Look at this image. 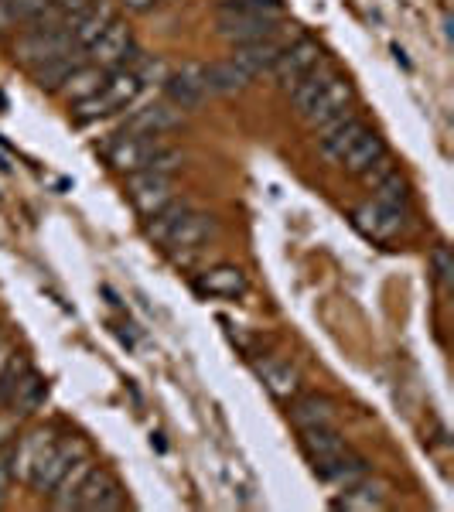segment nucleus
I'll use <instances>...</instances> for the list:
<instances>
[{"mask_svg":"<svg viewBox=\"0 0 454 512\" xmlns=\"http://www.w3.org/2000/svg\"><path fill=\"white\" fill-rule=\"evenodd\" d=\"M287 24L284 18H263L253 14L246 7H239L236 0H222L216 11V35L229 45H246V41H263V38H277Z\"/></svg>","mask_w":454,"mask_h":512,"instance_id":"nucleus-1","label":"nucleus"},{"mask_svg":"<svg viewBox=\"0 0 454 512\" xmlns=\"http://www.w3.org/2000/svg\"><path fill=\"white\" fill-rule=\"evenodd\" d=\"M14 62L24 69H38V65L59 59L65 52H76V41L65 28H24L14 41Z\"/></svg>","mask_w":454,"mask_h":512,"instance_id":"nucleus-2","label":"nucleus"},{"mask_svg":"<svg viewBox=\"0 0 454 512\" xmlns=\"http://www.w3.org/2000/svg\"><path fill=\"white\" fill-rule=\"evenodd\" d=\"M219 236V219L212 212H198V209H188L185 216L178 219V226L171 229L168 239H164V250L175 263H181L185 256H195L198 250L212 243Z\"/></svg>","mask_w":454,"mask_h":512,"instance_id":"nucleus-3","label":"nucleus"},{"mask_svg":"<svg viewBox=\"0 0 454 512\" xmlns=\"http://www.w3.org/2000/svg\"><path fill=\"white\" fill-rule=\"evenodd\" d=\"M164 147L161 137H144V134H127L123 130L120 137H113L110 144H106V164H110L117 175H137V171H147L154 161V154H158Z\"/></svg>","mask_w":454,"mask_h":512,"instance_id":"nucleus-4","label":"nucleus"},{"mask_svg":"<svg viewBox=\"0 0 454 512\" xmlns=\"http://www.w3.org/2000/svg\"><path fill=\"white\" fill-rule=\"evenodd\" d=\"M137 52L140 48H137L134 28H130L123 18H117L110 28L103 31V35L93 41V45L86 48V59L93 65H99V69L110 72V69H127Z\"/></svg>","mask_w":454,"mask_h":512,"instance_id":"nucleus-5","label":"nucleus"},{"mask_svg":"<svg viewBox=\"0 0 454 512\" xmlns=\"http://www.w3.org/2000/svg\"><path fill=\"white\" fill-rule=\"evenodd\" d=\"M82 454H89V448H86V441H79V437H65V441H55L52 448H48L45 458H41L38 465H35V472L28 475V489L45 499V495L52 492L55 485H59V478L69 472L72 461L82 458Z\"/></svg>","mask_w":454,"mask_h":512,"instance_id":"nucleus-6","label":"nucleus"},{"mask_svg":"<svg viewBox=\"0 0 454 512\" xmlns=\"http://www.w3.org/2000/svg\"><path fill=\"white\" fill-rule=\"evenodd\" d=\"M325 59V52H321V45L315 38L301 35L297 41H291V45L280 52V59L274 62V69H270V76H274L277 89L280 93H291V89L301 82L304 76H308L315 65Z\"/></svg>","mask_w":454,"mask_h":512,"instance_id":"nucleus-7","label":"nucleus"},{"mask_svg":"<svg viewBox=\"0 0 454 512\" xmlns=\"http://www.w3.org/2000/svg\"><path fill=\"white\" fill-rule=\"evenodd\" d=\"M127 198L140 216L151 219L154 212L171 202V198H178L175 175H161V171H151V168L137 171V175H127Z\"/></svg>","mask_w":454,"mask_h":512,"instance_id":"nucleus-8","label":"nucleus"},{"mask_svg":"<svg viewBox=\"0 0 454 512\" xmlns=\"http://www.w3.org/2000/svg\"><path fill=\"white\" fill-rule=\"evenodd\" d=\"M127 506H130L127 489H123L120 478L110 468H93L76 495V509L82 512H117Z\"/></svg>","mask_w":454,"mask_h":512,"instance_id":"nucleus-9","label":"nucleus"},{"mask_svg":"<svg viewBox=\"0 0 454 512\" xmlns=\"http://www.w3.org/2000/svg\"><path fill=\"white\" fill-rule=\"evenodd\" d=\"M352 103H356V86H352V82L345 79V76H335L325 86V93H321L315 103H311V110L304 113L301 123L311 130V134H318V130L328 127L332 120L345 117V113L352 110Z\"/></svg>","mask_w":454,"mask_h":512,"instance_id":"nucleus-10","label":"nucleus"},{"mask_svg":"<svg viewBox=\"0 0 454 512\" xmlns=\"http://www.w3.org/2000/svg\"><path fill=\"white\" fill-rule=\"evenodd\" d=\"M161 89H164V99H168L171 106H178L181 113H195L209 103V89H205L202 65H195V62H185L178 72L171 69V76L164 79Z\"/></svg>","mask_w":454,"mask_h":512,"instance_id":"nucleus-11","label":"nucleus"},{"mask_svg":"<svg viewBox=\"0 0 454 512\" xmlns=\"http://www.w3.org/2000/svg\"><path fill=\"white\" fill-rule=\"evenodd\" d=\"M352 226L359 229L366 239H373V243H390L403 233V226H407V212L400 209H390V205H379V202H362L352 209Z\"/></svg>","mask_w":454,"mask_h":512,"instance_id":"nucleus-12","label":"nucleus"},{"mask_svg":"<svg viewBox=\"0 0 454 512\" xmlns=\"http://www.w3.org/2000/svg\"><path fill=\"white\" fill-rule=\"evenodd\" d=\"M181 127H185V113H181L178 106H171L168 99H154V103L140 106V110L130 113L127 123H123L127 134H144V137H164Z\"/></svg>","mask_w":454,"mask_h":512,"instance_id":"nucleus-13","label":"nucleus"},{"mask_svg":"<svg viewBox=\"0 0 454 512\" xmlns=\"http://www.w3.org/2000/svg\"><path fill=\"white\" fill-rule=\"evenodd\" d=\"M366 127H369V123L362 120L356 110H349L345 117H338V120L328 123V127L318 130V154L328 164H338L345 154H349V147L356 144L362 134H366Z\"/></svg>","mask_w":454,"mask_h":512,"instance_id":"nucleus-14","label":"nucleus"},{"mask_svg":"<svg viewBox=\"0 0 454 512\" xmlns=\"http://www.w3.org/2000/svg\"><path fill=\"white\" fill-rule=\"evenodd\" d=\"M120 18V7L117 0H89L86 7H82L79 14H72L69 21V35L72 41H76V48H82L86 52L93 41L103 35L106 28H110L113 21Z\"/></svg>","mask_w":454,"mask_h":512,"instance_id":"nucleus-15","label":"nucleus"},{"mask_svg":"<svg viewBox=\"0 0 454 512\" xmlns=\"http://www.w3.org/2000/svg\"><path fill=\"white\" fill-rule=\"evenodd\" d=\"M55 441H59V437H55L52 427H35V431L14 437V451H11V458H7L14 482L28 485V475L35 472V465H38L41 458H45L48 448H52Z\"/></svg>","mask_w":454,"mask_h":512,"instance_id":"nucleus-16","label":"nucleus"},{"mask_svg":"<svg viewBox=\"0 0 454 512\" xmlns=\"http://www.w3.org/2000/svg\"><path fill=\"white\" fill-rule=\"evenodd\" d=\"M287 417L297 431L308 427H338V403L325 393H297L287 400Z\"/></svg>","mask_w":454,"mask_h":512,"instance_id":"nucleus-17","label":"nucleus"},{"mask_svg":"<svg viewBox=\"0 0 454 512\" xmlns=\"http://www.w3.org/2000/svg\"><path fill=\"white\" fill-rule=\"evenodd\" d=\"M195 291L209 297H243L250 291V280H246V270L236 267V263H216V267L202 270L195 277Z\"/></svg>","mask_w":454,"mask_h":512,"instance_id":"nucleus-18","label":"nucleus"},{"mask_svg":"<svg viewBox=\"0 0 454 512\" xmlns=\"http://www.w3.org/2000/svg\"><path fill=\"white\" fill-rule=\"evenodd\" d=\"M297 434H301L304 458L311 461V468H315V472L321 465H328V461H335L338 454H345L352 448V444L338 434V427H308V431H297Z\"/></svg>","mask_w":454,"mask_h":512,"instance_id":"nucleus-19","label":"nucleus"},{"mask_svg":"<svg viewBox=\"0 0 454 512\" xmlns=\"http://www.w3.org/2000/svg\"><path fill=\"white\" fill-rule=\"evenodd\" d=\"M253 366H257V376L263 379V386H267V393L274 396V400L287 403L301 393V369H297L294 362H287V359H263L260 362L257 359Z\"/></svg>","mask_w":454,"mask_h":512,"instance_id":"nucleus-20","label":"nucleus"},{"mask_svg":"<svg viewBox=\"0 0 454 512\" xmlns=\"http://www.w3.org/2000/svg\"><path fill=\"white\" fill-rule=\"evenodd\" d=\"M287 45H280L277 38H263V41H246V45H233V52H229V62H236L239 69L246 72L250 79L263 76V72L274 69V62L280 59V52H284Z\"/></svg>","mask_w":454,"mask_h":512,"instance_id":"nucleus-21","label":"nucleus"},{"mask_svg":"<svg viewBox=\"0 0 454 512\" xmlns=\"http://www.w3.org/2000/svg\"><path fill=\"white\" fill-rule=\"evenodd\" d=\"M335 509H352V512H379L390 506V485L379 482V478L366 475L362 482H356L352 489H342V495L332 502Z\"/></svg>","mask_w":454,"mask_h":512,"instance_id":"nucleus-22","label":"nucleus"},{"mask_svg":"<svg viewBox=\"0 0 454 512\" xmlns=\"http://www.w3.org/2000/svg\"><path fill=\"white\" fill-rule=\"evenodd\" d=\"M96 468V461H93V454H82V458H76L69 465V472H65L62 478H59V485H55L52 492L45 495L48 499V506L52 509H59V512H72L76 509V495H79V489H82V482L89 478V472Z\"/></svg>","mask_w":454,"mask_h":512,"instance_id":"nucleus-23","label":"nucleus"},{"mask_svg":"<svg viewBox=\"0 0 454 512\" xmlns=\"http://www.w3.org/2000/svg\"><path fill=\"white\" fill-rule=\"evenodd\" d=\"M45 396H48V383L41 379V373L35 366L24 373L18 383H14V390L7 393V400H4V407L11 410V414H18L21 420L28 417V414H35V410L45 403Z\"/></svg>","mask_w":454,"mask_h":512,"instance_id":"nucleus-24","label":"nucleus"},{"mask_svg":"<svg viewBox=\"0 0 454 512\" xmlns=\"http://www.w3.org/2000/svg\"><path fill=\"white\" fill-rule=\"evenodd\" d=\"M383 154H390V151H386V140L379 137L373 127H366V134H362L356 144L349 147V154L338 161V168H342L345 175H352V178H362L379 158H383Z\"/></svg>","mask_w":454,"mask_h":512,"instance_id":"nucleus-25","label":"nucleus"},{"mask_svg":"<svg viewBox=\"0 0 454 512\" xmlns=\"http://www.w3.org/2000/svg\"><path fill=\"white\" fill-rule=\"evenodd\" d=\"M366 475H373V468H369V461L362 458V454L352 451V448L345 451V454H338L335 461H328V465L318 468L321 482L335 485V489H352V485L362 482Z\"/></svg>","mask_w":454,"mask_h":512,"instance_id":"nucleus-26","label":"nucleus"},{"mask_svg":"<svg viewBox=\"0 0 454 512\" xmlns=\"http://www.w3.org/2000/svg\"><path fill=\"white\" fill-rule=\"evenodd\" d=\"M202 76H205L209 96H236V93H243V89H250V82H253L236 62H229V59L202 65Z\"/></svg>","mask_w":454,"mask_h":512,"instance_id":"nucleus-27","label":"nucleus"},{"mask_svg":"<svg viewBox=\"0 0 454 512\" xmlns=\"http://www.w3.org/2000/svg\"><path fill=\"white\" fill-rule=\"evenodd\" d=\"M86 62V52L82 48H76V52H65L59 55V59L38 65V69H31V79H35V86L41 89V93L55 96L62 89V82L72 76V69H79V65Z\"/></svg>","mask_w":454,"mask_h":512,"instance_id":"nucleus-28","label":"nucleus"},{"mask_svg":"<svg viewBox=\"0 0 454 512\" xmlns=\"http://www.w3.org/2000/svg\"><path fill=\"white\" fill-rule=\"evenodd\" d=\"M338 76L335 72V65L332 62H325L321 59L315 69L308 72V76H304L301 82H297V86L291 89V103H294V113H297V120L304 117V113L311 110V103H315V99L325 93V86L328 82H332Z\"/></svg>","mask_w":454,"mask_h":512,"instance_id":"nucleus-29","label":"nucleus"},{"mask_svg":"<svg viewBox=\"0 0 454 512\" xmlns=\"http://www.w3.org/2000/svg\"><path fill=\"white\" fill-rule=\"evenodd\" d=\"M103 79H106V69H99V65L93 62H82L79 69H72V76L62 82V89L55 96H62L65 103H82V99H89V96H96L99 89H103Z\"/></svg>","mask_w":454,"mask_h":512,"instance_id":"nucleus-30","label":"nucleus"},{"mask_svg":"<svg viewBox=\"0 0 454 512\" xmlns=\"http://www.w3.org/2000/svg\"><path fill=\"white\" fill-rule=\"evenodd\" d=\"M140 89H144V86H140V79L134 76V69H110V72H106V79H103V93H106V99H110L117 113L137 103Z\"/></svg>","mask_w":454,"mask_h":512,"instance_id":"nucleus-31","label":"nucleus"},{"mask_svg":"<svg viewBox=\"0 0 454 512\" xmlns=\"http://www.w3.org/2000/svg\"><path fill=\"white\" fill-rule=\"evenodd\" d=\"M373 202L407 212V205H410V181L403 178L400 168H393L383 181H376V185H373Z\"/></svg>","mask_w":454,"mask_h":512,"instance_id":"nucleus-32","label":"nucleus"},{"mask_svg":"<svg viewBox=\"0 0 454 512\" xmlns=\"http://www.w3.org/2000/svg\"><path fill=\"white\" fill-rule=\"evenodd\" d=\"M188 209H192V205H188L185 198H171V202L164 205V209H158V212H154L151 219L144 222V233H147V239H154V243L161 246L164 239H168V233H171V229L178 226V219L185 216Z\"/></svg>","mask_w":454,"mask_h":512,"instance_id":"nucleus-33","label":"nucleus"},{"mask_svg":"<svg viewBox=\"0 0 454 512\" xmlns=\"http://www.w3.org/2000/svg\"><path fill=\"white\" fill-rule=\"evenodd\" d=\"M127 69H134L140 86H164V79L171 76V65L164 62L161 55H144V52H137Z\"/></svg>","mask_w":454,"mask_h":512,"instance_id":"nucleus-34","label":"nucleus"},{"mask_svg":"<svg viewBox=\"0 0 454 512\" xmlns=\"http://www.w3.org/2000/svg\"><path fill=\"white\" fill-rule=\"evenodd\" d=\"M113 103L106 99V93L99 89L96 96H89V99H82V103H72V117H76V123H93V120H106V117H113Z\"/></svg>","mask_w":454,"mask_h":512,"instance_id":"nucleus-35","label":"nucleus"},{"mask_svg":"<svg viewBox=\"0 0 454 512\" xmlns=\"http://www.w3.org/2000/svg\"><path fill=\"white\" fill-rule=\"evenodd\" d=\"M427 267H431V277L434 284L441 287V294H448L451 287V274H454V263H451V250L444 243H437L431 256H427Z\"/></svg>","mask_w":454,"mask_h":512,"instance_id":"nucleus-36","label":"nucleus"},{"mask_svg":"<svg viewBox=\"0 0 454 512\" xmlns=\"http://www.w3.org/2000/svg\"><path fill=\"white\" fill-rule=\"evenodd\" d=\"M31 369V359L28 355H18L14 352L11 359H7V366L0 369V407H4V400H7V393L14 390V383H18V379L28 373Z\"/></svg>","mask_w":454,"mask_h":512,"instance_id":"nucleus-37","label":"nucleus"},{"mask_svg":"<svg viewBox=\"0 0 454 512\" xmlns=\"http://www.w3.org/2000/svg\"><path fill=\"white\" fill-rule=\"evenodd\" d=\"M52 4H55V0H11V11H14V18H18L21 28H24V24L41 18V14H45Z\"/></svg>","mask_w":454,"mask_h":512,"instance_id":"nucleus-38","label":"nucleus"},{"mask_svg":"<svg viewBox=\"0 0 454 512\" xmlns=\"http://www.w3.org/2000/svg\"><path fill=\"white\" fill-rule=\"evenodd\" d=\"M181 164H185V151H178V147H168V144H164L161 151L154 154L151 171H161V175H175Z\"/></svg>","mask_w":454,"mask_h":512,"instance_id":"nucleus-39","label":"nucleus"},{"mask_svg":"<svg viewBox=\"0 0 454 512\" xmlns=\"http://www.w3.org/2000/svg\"><path fill=\"white\" fill-rule=\"evenodd\" d=\"M236 4L253 14H263V18H287L284 0H236Z\"/></svg>","mask_w":454,"mask_h":512,"instance_id":"nucleus-40","label":"nucleus"},{"mask_svg":"<svg viewBox=\"0 0 454 512\" xmlns=\"http://www.w3.org/2000/svg\"><path fill=\"white\" fill-rule=\"evenodd\" d=\"M18 424H21V417L4 407V414H0V448H7V444L18 437Z\"/></svg>","mask_w":454,"mask_h":512,"instance_id":"nucleus-41","label":"nucleus"},{"mask_svg":"<svg viewBox=\"0 0 454 512\" xmlns=\"http://www.w3.org/2000/svg\"><path fill=\"white\" fill-rule=\"evenodd\" d=\"M393 168H396L393 158H390V154H383V158H379V161L373 164V168H369L366 175H362V181H366V185H376V181H383Z\"/></svg>","mask_w":454,"mask_h":512,"instance_id":"nucleus-42","label":"nucleus"},{"mask_svg":"<svg viewBox=\"0 0 454 512\" xmlns=\"http://www.w3.org/2000/svg\"><path fill=\"white\" fill-rule=\"evenodd\" d=\"M21 24L18 18H14V11H11V0H0V38H7V35H14Z\"/></svg>","mask_w":454,"mask_h":512,"instance_id":"nucleus-43","label":"nucleus"},{"mask_svg":"<svg viewBox=\"0 0 454 512\" xmlns=\"http://www.w3.org/2000/svg\"><path fill=\"white\" fill-rule=\"evenodd\" d=\"M158 4L161 0H117V7L127 14H151V11H158Z\"/></svg>","mask_w":454,"mask_h":512,"instance_id":"nucleus-44","label":"nucleus"},{"mask_svg":"<svg viewBox=\"0 0 454 512\" xmlns=\"http://www.w3.org/2000/svg\"><path fill=\"white\" fill-rule=\"evenodd\" d=\"M11 485H14L11 465H7V458H0V506H4L7 495H11Z\"/></svg>","mask_w":454,"mask_h":512,"instance_id":"nucleus-45","label":"nucleus"},{"mask_svg":"<svg viewBox=\"0 0 454 512\" xmlns=\"http://www.w3.org/2000/svg\"><path fill=\"white\" fill-rule=\"evenodd\" d=\"M18 352V345H14V335L7 332V328H0V369L7 366V359Z\"/></svg>","mask_w":454,"mask_h":512,"instance_id":"nucleus-46","label":"nucleus"},{"mask_svg":"<svg viewBox=\"0 0 454 512\" xmlns=\"http://www.w3.org/2000/svg\"><path fill=\"white\" fill-rule=\"evenodd\" d=\"M393 55H396V62H400L403 69H410V62H407V55H403V48H400V45H393Z\"/></svg>","mask_w":454,"mask_h":512,"instance_id":"nucleus-47","label":"nucleus"}]
</instances>
